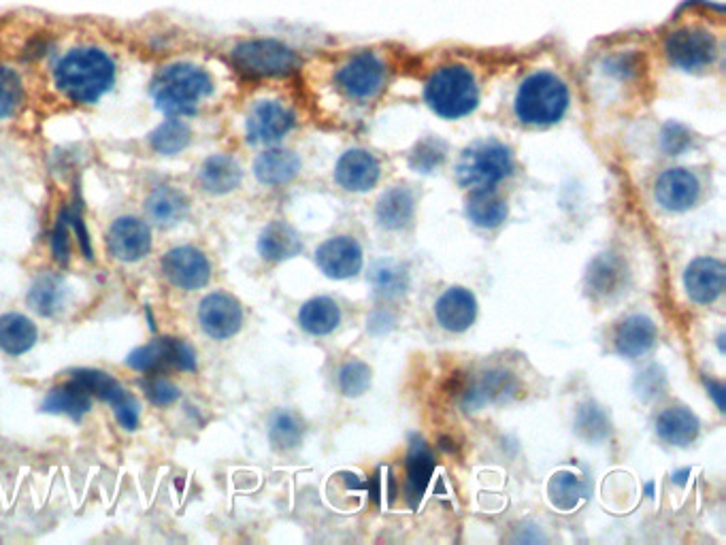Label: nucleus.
Returning <instances> with one entry per match:
<instances>
[{
    "label": "nucleus",
    "instance_id": "ea45409f",
    "mask_svg": "<svg viewBox=\"0 0 726 545\" xmlns=\"http://www.w3.org/2000/svg\"><path fill=\"white\" fill-rule=\"evenodd\" d=\"M337 382H339V390L345 396H360L371 386V369L360 360L345 362L339 371Z\"/></svg>",
    "mask_w": 726,
    "mask_h": 545
},
{
    "label": "nucleus",
    "instance_id": "39448f33",
    "mask_svg": "<svg viewBox=\"0 0 726 545\" xmlns=\"http://www.w3.org/2000/svg\"><path fill=\"white\" fill-rule=\"evenodd\" d=\"M514 173L509 147L497 141L473 143L456 164V179L467 190H488Z\"/></svg>",
    "mask_w": 726,
    "mask_h": 545
},
{
    "label": "nucleus",
    "instance_id": "e433bc0d",
    "mask_svg": "<svg viewBox=\"0 0 726 545\" xmlns=\"http://www.w3.org/2000/svg\"><path fill=\"white\" fill-rule=\"evenodd\" d=\"M371 284L379 296L394 299L407 290V273L394 262H379L371 271Z\"/></svg>",
    "mask_w": 726,
    "mask_h": 545
},
{
    "label": "nucleus",
    "instance_id": "7ed1b4c3",
    "mask_svg": "<svg viewBox=\"0 0 726 545\" xmlns=\"http://www.w3.org/2000/svg\"><path fill=\"white\" fill-rule=\"evenodd\" d=\"M569 107V90L565 81L552 73H535L526 77L516 94V115L522 124L548 126L563 120Z\"/></svg>",
    "mask_w": 726,
    "mask_h": 545
},
{
    "label": "nucleus",
    "instance_id": "a211bd4d",
    "mask_svg": "<svg viewBox=\"0 0 726 545\" xmlns=\"http://www.w3.org/2000/svg\"><path fill=\"white\" fill-rule=\"evenodd\" d=\"M437 322L450 333H465L475 322L477 301L467 288H450L435 305Z\"/></svg>",
    "mask_w": 726,
    "mask_h": 545
},
{
    "label": "nucleus",
    "instance_id": "58836bf2",
    "mask_svg": "<svg viewBox=\"0 0 726 545\" xmlns=\"http://www.w3.org/2000/svg\"><path fill=\"white\" fill-rule=\"evenodd\" d=\"M269 437H271V443L275 445L277 450H292L303 439V424L299 422V418H296L294 414L282 411V414H277L271 420Z\"/></svg>",
    "mask_w": 726,
    "mask_h": 545
},
{
    "label": "nucleus",
    "instance_id": "412c9836",
    "mask_svg": "<svg viewBox=\"0 0 726 545\" xmlns=\"http://www.w3.org/2000/svg\"><path fill=\"white\" fill-rule=\"evenodd\" d=\"M145 209L150 220L160 228H171L188 216L190 201L188 196L171 186L156 188L145 201Z\"/></svg>",
    "mask_w": 726,
    "mask_h": 545
},
{
    "label": "nucleus",
    "instance_id": "423d86ee",
    "mask_svg": "<svg viewBox=\"0 0 726 545\" xmlns=\"http://www.w3.org/2000/svg\"><path fill=\"white\" fill-rule=\"evenodd\" d=\"M235 69L250 79L284 77L299 69V56L288 45L275 39H252L239 43L230 52Z\"/></svg>",
    "mask_w": 726,
    "mask_h": 545
},
{
    "label": "nucleus",
    "instance_id": "2eb2a0df",
    "mask_svg": "<svg viewBox=\"0 0 726 545\" xmlns=\"http://www.w3.org/2000/svg\"><path fill=\"white\" fill-rule=\"evenodd\" d=\"M316 262L324 275L348 279L362 269V250L352 237H333L318 247Z\"/></svg>",
    "mask_w": 726,
    "mask_h": 545
},
{
    "label": "nucleus",
    "instance_id": "f03ea898",
    "mask_svg": "<svg viewBox=\"0 0 726 545\" xmlns=\"http://www.w3.org/2000/svg\"><path fill=\"white\" fill-rule=\"evenodd\" d=\"M213 92L211 75L192 62H173L154 77L152 98L158 111L169 118H186Z\"/></svg>",
    "mask_w": 726,
    "mask_h": 545
},
{
    "label": "nucleus",
    "instance_id": "c03bdc74",
    "mask_svg": "<svg viewBox=\"0 0 726 545\" xmlns=\"http://www.w3.org/2000/svg\"><path fill=\"white\" fill-rule=\"evenodd\" d=\"M69 237H71V224H69V209H64L60 213V218L56 222V228L52 233V252L56 256V260L60 264H66V260H69Z\"/></svg>",
    "mask_w": 726,
    "mask_h": 545
},
{
    "label": "nucleus",
    "instance_id": "20e7f679",
    "mask_svg": "<svg viewBox=\"0 0 726 545\" xmlns=\"http://www.w3.org/2000/svg\"><path fill=\"white\" fill-rule=\"evenodd\" d=\"M426 103L445 120H458L469 115L480 103L475 77L460 64L437 69L426 84Z\"/></svg>",
    "mask_w": 726,
    "mask_h": 545
},
{
    "label": "nucleus",
    "instance_id": "f3484780",
    "mask_svg": "<svg viewBox=\"0 0 726 545\" xmlns=\"http://www.w3.org/2000/svg\"><path fill=\"white\" fill-rule=\"evenodd\" d=\"M337 184L350 192H367L379 179V162L365 150L345 152L335 167Z\"/></svg>",
    "mask_w": 726,
    "mask_h": 545
},
{
    "label": "nucleus",
    "instance_id": "393cba45",
    "mask_svg": "<svg viewBox=\"0 0 726 545\" xmlns=\"http://www.w3.org/2000/svg\"><path fill=\"white\" fill-rule=\"evenodd\" d=\"M90 407H92V396L84 388L77 386L73 379H69L64 386L49 390L41 405L45 414L66 416L75 422L84 418L90 411Z\"/></svg>",
    "mask_w": 726,
    "mask_h": 545
},
{
    "label": "nucleus",
    "instance_id": "9b49d317",
    "mask_svg": "<svg viewBox=\"0 0 726 545\" xmlns=\"http://www.w3.org/2000/svg\"><path fill=\"white\" fill-rule=\"evenodd\" d=\"M198 322L211 339H230L235 337L243 326L241 303L226 292H213L201 301L198 307Z\"/></svg>",
    "mask_w": 726,
    "mask_h": 545
},
{
    "label": "nucleus",
    "instance_id": "7c9ffc66",
    "mask_svg": "<svg viewBox=\"0 0 726 545\" xmlns=\"http://www.w3.org/2000/svg\"><path fill=\"white\" fill-rule=\"evenodd\" d=\"M507 203L499 194L488 190H473L467 201V218L477 228H497L507 218Z\"/></svg>",
    "mask_w": 726,
    "mask_h": 545
},
{
    "label": "nucleus",
    "instance_id": "b1692460",
    "mask_svg": "<svg viewBox=\"0 0 726 545\" xmlns=\"http://www.w3.org/2000/svg\"><path fill=\"white\" fill-rule=\"evenodd\" d=\"M39 341L37 324L22 313L0 316V350L9 356H22L35 348Z\"/></svg>",
    "mask_w": 726,
    "mask_h": 545
},
{
    "label": "nucleus",
    "instance_id": "49530a36",
    "mask_svg": "<svg viewBox=\"0 0 726 545\" xmlns=\"http://www.w3.org/2000/svg\"><path fill=\"white\" fill-rule=\"evenodd\" d=\"M709 392H712V394H714V399H716L718 407H720V409L724 411V396H722L724 388H722V384H716V382H709Z\"/></svg>",
    "mask_w": 726,
    "mask_h": 545
},
{
    "label": "nucleus",
    "instance_id": "f257e3e1",
    "mask_svg": "<svg viewBox=\"0 0 726 545\" xmlns=\"http://www.w3.org/2000/svg\"><path fill=\"white\" fill-rule=\"evenodd\" d=\"M113 58L101 47H75L66 52L54 69V84L58 92L75 105H94L115 84Z\"/></svg>",
    "mask_w": 726,
    "mask_h": 545
},
{
    "label": "nucleus",
    "instance_id": "72a5a7b5",
    "mask_svg": "<svg viewBox=\"0 0 726 545\" xmlns=\"http://www.w3.org/2000/svg\"><path fill=\"white\" fill-rule=\"evenodd\" d=\"M190 139H192L190 126L177 118H169L152 132L150 145L160 156H177L190 145Z\"/></svg>",
    "mask_w": 726,
    "mask_h": 545
},
{
    "label": "nucleus",
    "instance_id": "cd10ccee",
    "mask_svg": "<svg viewBox=\"0 0 726 545\" xmlns=\"http://www.w3.org/2000/svg\"><path fill=\"white\" fill-rule=\"evenodd\" d=\"M299 324L309 335H330L341 324V309L335 301L318 296V299H311L301 307Z\"/></svg>",
    "mask_w": 726,
    "mask_h": 545
},
{
    "label": "nucleus",
    "instance_id": "6ab92c4d",
    "mask_svg": "<svg viewBox=\"0 0 726 545\" xmlns=\"http://www.w3.org/2000/svg\"><path fill=\"white\" fill-rule=\"evenodd\" d=\"M656 337V324L650 318L631 316L618 324L614 343L618 354L626 358H639L654 348Z\"/></svg>",
    "mask_w": 726,
    "mask_h": 545
},
{
    "label": "nucleus",
    "instance_id": "a19ab883",
    "mask_svg": "<svg viewBox=\"0 0 726 545\" xmlns=\"http://www.w3.org/2000/svg\"><path fill=\"white\" fill-rule=\"evenodd\" d=\"M141 388H143L147 399H150V403L156 405V407H169V405L177 403L179 396H181V392H179V388L175 384H171L169 379L156 377V375L145 377L141 382Z\"/></svg>",
    "mask_w": 726,
    "mask_h": 545
},
{
    "label": "nucleus",
    "instance_id": "1a4fd4ad",
    "mask_svg": "<svg viewBox=\"0 0 726 545\" xmlns=\"http://www.w3.org/2000/svg\"><path fill=\"white\" fill-rule=\"evenodd\" d=\"M386 64L375 54H358L337 73V86L352 101H373L386 86Z\"/></svg>",
    "mask_w": 726,
    "mask_h": 545
},
{
    "label": "nucleus",
    "instance_id": "5701e85b",
    "mask_svg": "<svg viewBox=\"0 0 726 545\" xmlns=\"http://www.w3.org/2000/svg\"><path fill=\"white\" fill-rule=\"evenodd\" d=\"M303 241L296 230L286 222H271L258 239V252L264 260L282 262L301 254Z\"/></svg>",
    "mask_w": 726,
    "mask_h": 545
},
{
    "label": "nucleus",
    "instance_id": "f704fd0d",
    "mask_svg": "<svg viewBox=\"0 0 726 545\" xmlns=\"http://www.w3.org/2000/svg\"><path fill=\"white\" fill-rule=\"evenodd\" d=\"M622 284H624V269L616 258L601 256L592 262V267L588 271V286L592 294L609 296L618 292Z\"/></svg>",
    "mask_w": 726,
    "mask_h": 545
},
{
    "label": "nucleus",
    "instance_id": "473e14b6",
    "mask_svg": "<svg viewBox=\"0 0 726 545\" xmlns=\"http://www.w3.org/2000/svg\"><path fill=\"white\" fill-rule=\"evenodd\" d=\"M71 379L77 386L84 388L90 396H98V399L107 401L109 405L118 403L122 396L128 392L118 382V379L111 377L105 371H98V369H77V371L71 373Z\"/></svg>",
    "mask_w": 726,
    "mask_h": 545
},
{
    "label": "nucleus",
    "instance_id": "ddd939ff",
    "mask_svg": "<svg viewBox=\"0 0 726 545\" xmlns=\"http://www.w3.org/2000/svg\"><path fill=\"white\" fill-rule=\"evenodd\" d=\"M294 126V115L288 107L277 101H260L247 115V141L250 143H275L284 139Z\"/></svg>",
    "mask_w": 726,
    "mask_h": 545
},
{
    "label": "nucleus",
    "instance_id": "4be33fe9",
    "mask_svg": "<svg viewBox=\"0 0 726 545\" xmlns=\"http://www.w3.org/2000/svg\"><path fill=\"white\" fill-rule=\"evenodd\" d=\"M243 179V171L235 158L226 154H213L209 156L201 171H198V181L205 192L209 194H228L239 188Z\"/></svg>",
    "mask_w": 726,
    "mask_h": 545
},
{
    "label": "nucleus",
    "instance_id": "aec40b11",
    "mask_svg": "<svg viewBox=\"0 0 726 545\" xmlns=\"http://www.w3.org/2000/svg\"><path fill=\"white\" fill-rule=\"evenodd\" d=\"M301 160L284 147L262 152L254 162V175L264 186H286L299 175Z\"/></svg>",
    "mask_w": 726,
    "mask_h": 545
},
{
    "label": "nucleus",
    "instance_id": "0eeeda50",
    "mask_svg": "<svg viewBox=\"0 0 726 545\" xmlns=\"http://www.w3.org/2000/svg\"><path fill=\"white\" fill-rule=\"evenodd\" d=\"M126 365L137 373H156L162 369L196 371V352L190 343L175 337H160L152 343L132 350L126 358Z\"/></svg>",
    "mask_w": 726,
    "mask_h": 545
},
{
    "label": "nucleus",
    "instance_id": "6e6552de",
    "mask_svg": "<svg viewBox=\"0 0 726 545\" xmlns=\"http://www.w3.org/2000/svg\"><path fill=\"white\" fill-rule=\"evenodd\" d=\"M667 58L682 71H701L712 64L718 54L716 39L709 30L686 26L671 32L665 43Z\"/></svg>",
    "mask_w": 726,
    "mask_h": 545
},
{
    "label": "nucleus",
    "instance_id": "4c0bfd02",
    "mask_svg": "<svg viewBox=\"0 0 726 545\" xmlns=\"http://www.w3.org/2000/svg\"><path fill=\"white\" fill-rule=\"evenodd\" d=\"M24 103V86L20 75L9 66H0V120L18 113Z\"/></svg>",
    "mask_w": 726,
    "mask_h": 545
},
{
    "label": "nucleus",
    "instance_id": "4468645a",
    "mask_svg": "<svg viewBox=\"0 0 726 545\" xmlns=\"http://www.w3.org/2000/svg\"><path fill=\"white\" fill-rule=\"evenodd\" d=\"M701 192L699 179L688 169H669L658 175L654 186L656 203L665 211H686L697 203Z\"/></svg>",
    "mask_w": 726,
    "mask_h": 545
},
{
    "label": "nucleus",
    "instance_id": "a18cd8bd",
    "mask_svg": "<svg viewBox=\"0 0 726 545\" xmlns=\"http://www.w3.org/2000/svg\"><path fill=\"white\" fill-rule=\"evenodd\" d=\"M69 224H71V228L75 230V235H77V239H79L81 252H84V256H86L88 260H92V258H94V254H92L90 235H88V230H86V226H84V220H81L73 209H69Z\"/></svg>",
    "mask_w": 726,
    "mask_h": 545
},
{
    "label": "nucleus",
    "instance_id": "37998d69",
    "mask_svg": "<svg viewBox=\"0 0 726 545\" xmlns=\"http://www.w3.org/2000/svg\"><path fill=\"white\" fill-rule=\"evenodd\" d=\"M113 407V414H115V420H118V424L122 428H126V431H135V428L139 426V418H141V405L139 401L132 396L130 392H126L122 399L111 405Z\"/></svg>",
    "mask_w": 726,
    "mask_h": 545
},
{
    "label": "nucleus",
    "instance_id": "bb28decb",
    "mask_svg": "<svg viewBox=\"0 0 726 545\" xmlns=\"http://www.w3.org/2000/svg\"><path fill=\"white\" fill-rule=\"evenodd\" d=\"M414 194L409 188H390L377 203V222L386 230H401L414 220Z\"/></svg>",
    "mask_w": 726,
    "mask_h": 545
},
{
    "label": "nucleus",
    "instance_id": "2f4dec72",
    "mask_svg": "<svg viewBox=\"0 0 726 545\" xmlns=\"http://www.w3.org/2000/svg\"><path fill=\"white\" fill-rule=\"evenodd\" d=\"M514 390V379L503 371H488L480 379H475L471 388L465 392V405L471 409H480L486 403L501 401Z\"/></svg>",
    "mask_w": 726,
    "mask_h": 545
},
{
    "label": "nucleus",
    "instance_id": "c756f323",
    "mask_svg": "<svg viewBox=\"0 0 726 545\" xmlns=\"http://www.w3.org/2000/svg\"><path fill=\"white\" fill-rule=\"evenodd\" d=\"M64 299H66V286L54 273L39 275L35 282H32L28 292V305L43 318H52L54 313H58L64 305Z\"/></svg>",
    "mask_w": 726,
    "mask_h": 545
},
{
    "label": "nucleus",
    "instance_id": "f8f14e48",
    "mask_svg": "<svg viewBox=\"0 0 726 545\" xmlns=\"http://www.w3.org/2000/svg\"><path fill=\"white\" fill-rule=\"evenodd\" d=\"M107 245L113 258L122 262H137L152 250V230L143 220L126 216L111 224Z\"/></svg>",
    "mask_w": 726,
    "mask_h": 545
},
{
    "label": "nucleus",
    "instance_id": "79ce46f5",
    "mask_svg": "<svg viewBox=\"0 0 726 545\" xmlns=\"http://www.w3.org/2000/svg\"><path fill=\"white\" fill-rule=\"evenodd\" d=\"M443 158H445L443 145L435 143V141H426V143H422L418 147L416 154L411 156V167L428 173V171H433L435 167H439V164L443 162Z\"/></svg>",
    "mask_w": 726,
    "mask_h": 545
},
{
    "label": "nucleus",
    "instance_id": "9d476101",
    "mask_svg": "<svg viewBox=\"0 0 726 545\" xmlns=\"http://www.w3.org/2000/svg\"><path fill=\"white\" fill-rule=\"evenodd\" d=\"M162 273L181 290H201L211 279L209 258L190 245L173 247L162 258Z\"/></svg>",
    "mask_w": 726,
    "mask_h": 545
},
{
    "label": "nucleus",
    "instance_id": "a878e982",
    "mask_svg": "<svg viewBox=\"0 0 726 545\" xmlns=\"http://www.w3.org/2000/svg\"><path fill=\"white\" fill-rule=\"evenodd\" d=\"M701 424L697 416L686 407H669L656 420V433L658 437L671 443V445H690L699 437Z\"/></svg>",
    "mask_w": 726,
    "mask_h": 545
},
{
    "label": "nucleus",
    "instance_id": "c85d7f7f",
    "mask_svg": "<svg viewBox=\"0 0 726 545\" xmlns=\"http://www.w3.org/2000/svg\"><path fill=\"white\" fill-rule=\"evenodd\" d=\"M435 473V456L431 448L422 441L414 439L411 450L407 456V492L414 503L422 497L426 486L431 484V477Z\"/></svg>",
    "mask_w": 726,
    "mask_h": 545
},
{
    "label": "nucleus",
    "instance_id": "c9c22d12",
    "mask_svg": "<svg viewBox=\"0 0 726 545\" xmlns=\"http://www.w3.org/2000/svg\"><path fill=\"white\" fill-rule=\"evenodd\" d=\"M548 492L554 507L563 511H573L586 499V484L575 473L560 471L550 480Z\"/></svg>",
    "mask_w": 726,
    "mask_h": 545
},
{
    "label": "nucleus",
    "instance_id": "dca6fc26",
    "mask_svg": "<svg viewBox=\"0 0 726 545\" xmlns=\"http://www.w3.org/2000/svg\"><path fill=\"white\" fill-rule=\"evenodd\" d=\"M724 264L716 258H697L688 264L684 286L688 296L699 305L718 301L724 292Z\"/></svg>",
    "mask_w": 726,
    "mask_h": 545
}]
</instances>
